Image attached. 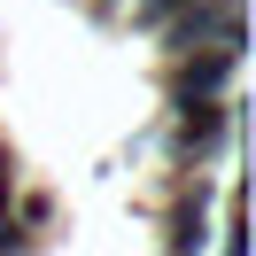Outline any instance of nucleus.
I'll use <instances>...</instances> for the list:
<instances>
[{"instance_id": "1", "label": "nucleus", "mask_w": 256, "mask_h": 256, "mask_svg": "<svg viewBox=\"0 0 256 256\" xmlns=\"http://www.w3.org/2000/svg\"><path fill=\"white\" fill-rule=\"evenodd\" d=\"M233 62H240V47H194V54H178L171 94H178V101H218L225 78H233Z\"/></svg>"}, {"instance_id": "2", "label": "nucleus", "mask_w": 256, "mask_h": 256, "mask_svg": "<svg viewBox=\"0 0 256 256\" xmlns=\"http://www.w3.org/2000/svg\"><path fill=\"white\" fill-rule=\"evenodd\" d=\"M171 248H178V256H194V248H202V210H178V233H171Z\"/></svg>"}, {"instance_id": "3", "label": "nucleus", "mask_w": 256, "mask_h": 256, "mask_svg": "<svg viewBox=\"0 0 256 256\" xmlns=\"http://www.w3.org/2000/svg\"><path fill=\"white\" fill-rule=\"evenodd\" d=\"M178 8H186V0H140V24H171Z\"/></svg>"}, {"instance_id": "4", "label": "nucleus", "mask_w": 256, "mask_h": 256, "mask_svg": "<svg viewBox=\"0 0 256 256\" xmlns=\"http://www.w3.org/2000/svg\"><path fill=\"white\" fill-rule=\"evenodd\" d=\"M0 256H8V248H0Z\"/></svg>"}]
</instances>
